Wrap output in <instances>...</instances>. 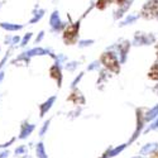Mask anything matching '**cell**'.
Here are the masks:
<instances>
[{
	"label": "cell",
	"instance_id": "cell-4",
	"mask_svg": "<svg viewBox=\"0 0 158 158\" xmlns=\"http://www.w3.org/2000/svg\"><path fill=\"white\" fill-rule=\"evenodd\" d=\"M33 129H34V125L28 124L27 122H23L22 125H20V133H19L18 138H19V139H25V138H28L29 134L33 131Z\"/></svg>",
	"mask_w": 158,
	"mask_h": 158
},
{
	"label": "cell",
	"instance_id": "cell-1",
	"mask_svg": "<svg viewBox=\"0 0 158 158\" xmlns=\"http://www.w3.org/2000/svg\"><path fill=\"white\" fill-rule=\"evenodd\" d=\"M78 34V24H71L63 32V41L67 44H72L76 42Z\"/></svg>",
	"mask_w": 158,
	"mask_h": 158
},
{
	"label": "cell",
	"instance_id": "cell-8",
	"mask_svg": "<svg viewBox=\"0 0 158 158\" xmlns=\"http://www.w3.org/2000/svg\"><path fill=\"white\" fill-rule=\"evenodd\" d=\"M25 152H27V148H25L24 144H22V146H18V147L15 148V151H14V156H15V157H19V156L24 154Z\"/></svg>",
	"mask_w": 158,
	"mask_h": 158
},
{
	"label": "cell",
	"instance_id": "cell-10",
	"mask_svg": "<svg viewBox=\"0 0 158 158\" xmlns=\"http://www.w3.org/2000/svg\"><path fill=\"white\" fill-rule=\"evenodd\" d=\"M31 37H32V33H28V34H25L24 35V38H23V41L20 42V46L22 47H25L28 44V42H29V39H31Z\"/></svg>",
	"mask_w": 158,
	"mask_h": 158
},
{
	"label": "cell",
	"instance_id": "cell-3",
	"mask_svg": "<svg viewBox=\"0 0 158 158\" xmlns=\"http://www.w3.org/2000/svg\"><path fill=\"white\" fill-rule=\"evenodd\" d=\"M143 14L146 17L158 15V0H151V2L146 5V8H144Z\"/></svg>",
	"mask_w": 158,
	"mask_h": 158
},
{
	"label": "cell",
	"instance_id": "cell-15",
	"mask_svg": "<svg viewBox=\"0 0 158 158\" xmlns=\"http://www.w3.org/2000/svg\"><path fill=\"white\" fill-rule=\"evenodd\" d=\"M4 77H5V69L0 71V86H2V82L4 80Z\"/></svg>",
	"mask_w": 158,
	"mask_h": 158
},
{
	"label": "cell",
	"instance_id": "cell-5",
	"mask_svg": "<svg viewBox=\"0 0 158 158\" xmlns=\"http://www.w3.org/2000/svg\"><path fill=\"white\" fill-rule=\"evenodd\" d=\"M0 28L6 32H18L24 28L23 24H15V23H8V22H0Z\"/></svg>",
	"mask_w": 158,
	"mask_h": 158
},
{
	"label": "cell",
	"instance_id": "cell-13",
	"mask_svg": "<svg viewBox=\"0 0 158 158\" xmlns=\"http://www.w3.org/2000/svg\"><path fill=\"white\" fill-rule=\"evenodd\" d=\"M19 42H20V37L19 35L11 37V46H17V44H19Z\"/></svg>",
	"mask_w": 158,
	"mask_h": 158
},
{
	"label": "cell",
	"instance_id": "cell-6",
	"mask_svg": "<svg viewBox=\"0 0 158 158\" xmlns=\"http://www.w3.org/2000/svg\"><path fill=\"white\" fill-rule=\"evenodd\" d=\"M49 75L51 77L53 78V80H56V82L58 84V86H61V82H62V75H61V70L57 64L52 66L51 70H49Z\"/></svg>",
	"mask_w": 158,
	"mask_h": 158
},
{
	"label": "cell",
	"instance_id": "cell-2",
	"mask_svg": "<svg viewBox=\"0 0 158 158\" xmlns=\"http://www.w3.org/2000/svg\"><path fill=\"white\" fill-rule=\"evenodd\" d=\"M101 62L106 69H109L113 72H119V64L113 53H104L101 56Z\"/></svg>",
	"mask_w": 158,
	"mask_h": 158
},
{
	"label": "cell",
	"instance_id": "cell-9",
	"mask_svg": "<svg viewBox=\"0 0 158 158\" xmlns=\"http://www.w3.org/2000/svg\"><path fill=\"white\" fill-rule=\"evenodd\" d=\"M15 142V137H13V138H10L8 142H5V143H2V144H0V149H6V148H9L10 146H11V144L13 143H14Z\"/></svg>",
	"mask_w": 158,
	"mask_h": 158
},
{
	"label": "cell",
	"instance_id": "cell-11",
	"mask_svg": "<svg viewBox=\"0 0 158 158\" xmlns=\"http://www.w3.org/2000/svg\"><path fill=\"white\" fill-rule=\"evenodd\" d=\"M109 3H110V0H99L98 2V8L99 9H104Z\"/></svg>",
	"mask_w": 158,
	"mask_h": 158
},
{
	"label": "cell",
	"instance_id": "cell-12",
	"mask_svg": "<svg viewBox=\"0 0 158 158\" xmlns=\"http://www.w3.org/2000/svg\"><path fill=\"white\" fill-rule=\"evenodd\" d=\"M10 156V151L6 149H0V158H8Z\"/></svg>",
	"mask_w": 158,
	"mask_h": 158
},
{
	"label": "cell",
	"instance_id": "cell-16",
	"mask_svg": "<svg viewBox=\"0 0 158 158\" xmlns=\"http://www.w3.org/2000/svg\"><path fill=\"white\" fill-rule=\"evenodd\" d=\"M149 158H158V151H157V152H154V153H152Z\"/></svg>",
	"mask_w": 158,
	"mask_h": 158
},
{
	"label": "cell",
	"instance_id": "cell-17",
	"mask_svg": "<svg viewBox=\"0 0 158 158\" xmlns=\"http://www.w3.org/2000/svg\"><path fill=\"white\" fill-rule=\"evenodd\" d=\"M4 3H5V0H3V2H0V9L3 8V5H4Z\"/></svg>",
	"mask_w": 158,
	"mask_h": 158
},
{
	"label": "cell",
	"instance_id": "cell-7",
	"mask_svg": "<svg viewBox=\"0 0 158 158\" xmlns=\"http://www.w3.org/2000/svg\"><path fill=\"white\" fill-rule=\"evenodd\" d=\"M149 78L151 80H158V64H154L149 71Z\"/></svg>",
	"mask_w": 158,
	"mask_h": 158
},
{
	"label": "cell",
	"instance_id": "cell-18",
	"mask_svg": "<svg viewBox=\"0 0 158 158\" xmlns=\"http://www.w3.org/2000/svg\"><path fill=\"white\" fill-rule=\"evenodd\" d=\"M118 3H119V4H122V3H123V0H118Z\"/></svg>",
	"mask_w": 158,
	"mask_h": 158
},
{
	"label": "cell",
	"instance_id": "cell-14",
	"mask_svg": "<svg viewBox=\"0 0 158 158\" xmlns=\"http://www.w3.org/2000/svg\"><path fill=\"white\" fill-rule=\"evenodd\" d=\"M4 44H6V46H11V35H5L4 37Z\"/></svg>",
	"mask_w": 158,
	"mask_h": 158
}]
</instances>
